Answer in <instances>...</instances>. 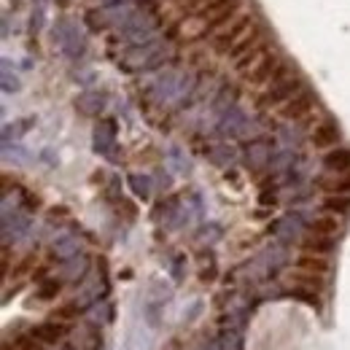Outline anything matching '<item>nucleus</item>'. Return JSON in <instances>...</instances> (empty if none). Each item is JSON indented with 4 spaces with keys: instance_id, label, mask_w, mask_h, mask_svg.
<instances>
[{
    "instance_id": "20e7f679",
    "label": "nucleus",
    "mask_w": 350,
    "mask_h": 350,
    "mask_svg": "<svg viewBox=\"0 0 350 350\" xmlns=\"http://www.w3.org/2000/svg\"><path fill=\"white\" fill-rule=\"evenodd\" d=\"M302 89H305L302 81L291 73V76H286V79H280V81H275V84H269V87L264 89V94L259 97V105L262 108H280L286 100H291Z\"/></svg>"
},
{
    "instance_id": "9d476101",
    "label": "nucleus",
    "mask_w": 350,
    "mask_h": 350,
    "mask_svg": "<svg viewBox=\"0 0 350 350\" xmlns=\"http://www.w3.org/2000/svg\"><path fill=\"white\" fill-rule=\"evenodd\" d=\"M340 216H334V213H326V216H318V219L310 224V232H315V234H326V237H334V234H340Z\"/></svg>"
},
{
    "instance_id": "423d86ee",
    "label": "nucleus",
    "mask_w": 350,
    "mask_h": 350,
    "mask_svg": "<svg viewBox=\"0 0 350 350\" xmlns=\"http://www.w3.org/2000/svg\"><path fill=\"white\" fill-rule=\"evenodd\" d=\"M65 334H68V326H62V323H57V321H49V323H41V326L30 329V337H36L41 345H54V342H59Z\"/></svg>"
},
{
    "instance_id": "4468645a",
    "label": "nucleus",
    "mask_w": 350,
    "mask_h": 350,
    "mask_svg": "<svg viewBox=\"0 0 350 350\" xmlns=\"http://www.w3.org/2000/svg\"><path fill=\"white\" fill-rule=\"evenodd\" d=\"M262 41H264V38H262V33H259V27H256L254 33H248V36H245V38H243L240 44H237V46H234V49H232V51H229V57H232V62H234V59H240V57H243L245 51H251V49H256V46L262 44Z\"/></svg>"
},
{
    "instance_id": "dca6fc26",
    "label": "nucleus",
    "mask_w": 350,
    "mask_h": 350,
    "mask_svg": "<svg viewBox=\"0 0 350 350\" xmlns=\"http://www.w3.org/2000/svg\"><path fill=\"white\" fill-rule=\"evenodd\" d=\"M3 350H22V348H19L16 342H14V345H11V342H5V345H3Z\"/></svg>"
},
{
    "instance_id": "0eeeda50",
    "label": "nucleus",
    "mask_w": 350,
    "mask_h": 350,
    "mask_svg": "<svg viewBox=\"0 0 350 350\" xmlns=\"http://www.w3.org/2000/svg\"><path fill=\"white\" fill-rule=\"evenodd\" d=\"M310 140H312V146H315V148L337 146V140H340V130H337V124H334V122H321V124L312 130Z\"/></svg>"
},
{
    "instance_id": "1a4fd4ad",
    "label": "nucleus",
    "mask_w": 350,
    "mask_h": 350,
    "mask_svg": "<svg viewBox=\"0 0 350 350\" xmlns=\"http://www.w3.org/2000/svg\"><path fill=\"white\" fill-rule=\"evenodd\" d=\"M318 186L326 194H350V173H334L329 178H321Z\"/></svg>"
},
{
    "instance_id": "6e6552de",
    "label": "nucleus",
    "mask_w": 350,
    "mask_h": 350,
    "mask_svg": "<svg viewBox=\"0 0 350 350\" xmlns=\"http://www.w3.org/2000/svg\"><path fill=\"white\" fill-rule=\"evenodd\" d=\"M332 248H334V237H326V234H315V232H310L305 240H302V251H307V254L326 256Z\"/></svg>"
},
{
    "instance_id": "f8f14e48",
    "label": "nucleus",
    "mask_w": 350,
    "mask_h": 350,
    "mask_svg": "<svg viewBox=\"0 0 350 350\" xmlns=\"http://www.w3.org/2000/svg\"><path fill=\"white\" fill-rule=\"evenodd\" d=\"M297 269H305V272H318V275H326V269H329V262H326V256H318V254H307L302 251V256L294 262Z\"/></svg>"
},
{
    "instance_id": "f257e3e1",
    "label": "nucleus",
    "mask_w": 350,
    "mask_h": 350,
    "mask_svg": "<svg viewBox=\"0 0 350 350\" xmlns=\"http://www.w3.org/2000/svg\"><path fill=\"white\" fill-rule=\"evenodd\" d=\"M286 76H291V68L286 65V59L280 54H275V51H267L262 59L245 73V81L251 87H269V84H275V81H280Z\"/></svg>"
},
{
    "instance_id": "9b49d317",
    "label": "nucleus",
    "mask_w": 350,
    "mask_h": 350,
    "mask_svg": "<svg viewBox=\"0 0 350 350\" xmlns=\"http://www.w3.org/2000/svg\"><path fill=\"white\" fill-rule=\"evenodd\" d=\"M323 165L332 170V173H350V151L348 148H334L326 154Z\"/></svg>"
},
{
    "instance_id": "39448f33",
    "label": "nucleus",
    "mask_w": 350,
    "mask_h": 350,
    "mask_svg": "<svg viewBox=\"0 0 350 350\" xmlns=\"http://www.w3.org/2000/svg\"><path fill=\"white\" fill-rule=\"evenodd\" d=\"M312 108H315V97L302 89V92H297L291 100H286L278 111H280V116L283 119H288V122H299V119H305L307 113H312Z\"/></svg>"
},
{
    "instance_id": "7ed1b4c3",
    "label": "nucleus",
    "mask_w": 350,
    "mask_h": 350,
    "mask_svg": "<svg viewBox=\"0 0 350 350\" xmlns=\"http://www.w3.org/2000/svg\"><path fill=\"white\" fill-rule=\"evenodd\" d=\"M240 0H208L200 8V19L205 22V30H224L234 16H237Z\"/></svg>"
},
{
    "instance_id": "f03ea898",
    "label": "nucleus",
    "mask_w": 350,
    "mask_h": 350,
    "mask_svg": "<svg viewBox=\"0 0 350 350\" xmlns=\"http://www.w3.org/2000/svg\"><path fill=\"white\" fill-rule=\"evenodd\" d=\"M256 30V22H254V16H248V14H240V16H234L224 30L219 33H213V49L219 51V54H229L234 46L240 44L248 33H254Z\"/></svg>"
},
{
    "instance_id": "2eb2a0df",
    "label": "nucleus",
    "mask_w": 350,
    "mask_h": 350,
    "mask_svg": "<svg viewBox=\"0 0 350 350\" xmlns=\"http://www.w3.org/2000/svg\"><path fill=\"white\" fill-rule=\"evenodd\" d=\"M294 283H297V286H302V288L321 291V288H323V275H318V272H305V269H297V272H294Z\"/></svg>"
},
{
    "instance_id": "ddd939ff",
    "label": "nucleus",
    "mask_w": 350,
    "mask_h": 350,
    "mask_svg": "<svg viewBox=\"0 0 350 350\" xmlns=\"http://www.w3.org/2000/svg\"><path fill=\"white\" fill-rule=\"evenodd\" d=\"M323 211L334 216H345L350 211V194H329L323 200Z\"/></svg>"
}]
</instances>
